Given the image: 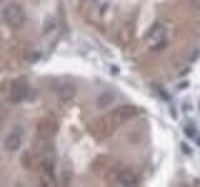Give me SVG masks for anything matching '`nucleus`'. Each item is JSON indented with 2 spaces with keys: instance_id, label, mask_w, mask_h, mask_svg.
Returning a JSON list of instances; mask_svg holds the SVG:
<instances>
[{
  "instance_id": "obj_1",
  "label": "nucleus",
  "mask_w": 200,
  "mask_h": 187,
  "mask_svg": "<svg viewBox=\"0 0 200 187\" xmlns=\"http://www.w3.org/2000/svg\"><path fill=\"white\" fill-rule=\"evenodd\" d=\"M3 16H4L5 22L10 27H13V29L20 27L23 24H24V20H25L24 9L21 8V5H19V4L15 3V1H10L4 6Z\"/></svg>"
},
{
  "instance_id": "obj_2",
  "label": "nucleus",
  "mask_w": 200,
  "mask_h": 187,
  "mask_svg": "<svg viewBox=\"0 0 200 187\" xmlns=\"http://www.w3.org/2000/svg\"><path fill=\"white\" fill-rule=\"evenodd\" d=\"M146 43L153 50H160L166 44V30L161 25H154L146 35Z\"/></svg>"
},
{
  "instance_id": "obj_3",
  "label": "nucleus",
  "mask_w": 200,
  "mask_h": 187,
  "mask_svg": "<svg viewBox=\"0 0 200 187\" xmlns=\"http://www.w3.org/2000/svg\"><path fill=\"white\" fill-rule=\"evenodd\" d=\"M28 94H29V85L24 79L16 80L11 85V94H10V99L13 102L19 104L23 100L26 99Z\"/></svg>"
},
{
  "instance_id": "obj_4",
  "label": "nucleus",
  "mask_w": 200,
  "mask_h": 187,
  "mask_svg": "<svg viewBox=\"0 0 200 187\" xmlns=\"http://www.w3.org/2000/svg\"><path fill=\"white\" fill-rule=\"evenodd\" d=\"M21 146V134L19 131H11L4 141V148L9 152H15Z\"/></svg>"
},
{
  "instance_id": "obj_5",
  "label": "nucleus",
  "mask_w": 200,
  "mask_h": 187,
  "mask_svg": "<svg viewBox=\"0 0 200 187\" xmlns=\"http://www.w3.org/2000/svg\"><path fill=\"white\" fill-rule=\"evenodd\" d=\"M75 95H76V87L73 84H65L59 90V99L64 102L71 101L75 97Z\"/></svg>"
},
{
  "instance_id": "obj_6",
  "label": "nucleus",
  "mask_w": 200,
  "mask_h": 187,
  "mask_svg": "<svg viewBox=\"0 0 200 187\" xmlns=\"http://www.w3.org/2000/svg\"><path fill=\"white\" fill-rule=\"evenodd\" d=\"M118 181H119V183L123 186H136L138 185V179L135 177V175L131 174L130 171L119 172Z\"/></svg>"
},
{
  "instance_id": "obj_7",
  "label": "nucleus",
  "mask_w": 200,
  "mask_h": 187,
  "mask_svg": "<svg viewBox=\"0 0 200 187\" xmlns=\"http://www.w3.org/2000/svg\"><path fill=\"white\" fill-rule=\"evenodd\" d=\"M114 100V95L111 92H103L100 94L96 100V105L99 109H104V107L109 106Z\"/></svg>"
},
{
  "instance_id": "obj_8",
  "label": "nucleus",
  "mask_w": 200,
  "mask_h": 187,
  "mask_svg": "<svg viewBox=\"0 0 200 187\" xmlns=\"http://www.w3.org/2000/svg\"><path fill=\"white\" fill-rule=\"evenodd\" d=\"M190 3L194 8H200V0H190Z\"/></svg>"
}]
</instances>
